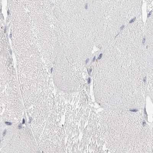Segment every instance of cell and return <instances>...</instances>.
<instances>
[{
	"instance_id": "obj_2",
	"label": "cell",
	"mask_w": 153,
	"mask_h": 153,
	"mask_svg": "<svg viewBox=\"0 0 153 153\" xmlns=\"http://www.w3.org/2000/svg\"><path fill=\"white\" fill-rule=\"evenodd\" d=\"M147 91L153 97V66L150 69L146 80Z\"/></svg>"
},
{
	"instance_id": "obj_6",
	"label": "cell",
	"mask_w": 153,
	"mask_h": 153,
	"mask_svg": "<svg viewBox=\"0 0 153 153\" xmlns=\"http://www.w3.org/2000/svg\"><path fill=\"white\" fill-rule=\"evenodd\" d=\"M146 40L145 39H143V43L144 44Z\"/></svg>"
},
{
	"instance_id": "obj_3",
	"label": "cell",
	"mask_w": 153,
	"mask_h": 153,
	"mask_svg": "<svg viewBox=\"0 0 153 153\" xmlns=\"http://www.w3.org/2000/svg\"><path fill=\"white\" fill-rule=\"evenodd\" d=\"M152 152L153 153V122L152 128Z\"/></svg>"
},
{
	"instance_id": "obj_8",
	"label": "cell",
	"mask_w": 153,
	"mask_h": 153,
	"mask_svg": "<svg viewBox=\"0 0 153 153\" xmlns=\"http://www.w3.org/2000/svg\"><path fill=\"white\" fill-rule=\"evenodd\" d=\"M95 57H94V58L93 59V61H95Z\"/></svg>"
},
{
	"instance_id": "obj_1",
	"label": "cell",
	"mask_w": 153,
	"mask_h": 153,
	"mask_svg": "<svg viewBox=\"0 0 153 153\" xmlns=\"http://www.w3.org/2000/svg\"><path fill=\"white\" fill-rule=\"evenodd\" d=\"M140 111L105 109L98 114L103 151L115 153L152 152V128Z\"/></svg>"
},
{
	"instance_id": "obj_7",
	"label": "cell",
	"mask_w": 153,
	"mask_h": 153,
	"mask_svg": "<svg viewBox=\"0 0 153 153\" xmlns=\"http://www.w3.org/2000/svg\"><path fill=\"white\" fill-rule=\"evenodd\" d=\"M124 26L123 25V26H122V27H121V28H120V29H121V30H122L123 29V28H124Z\"/></svg>"
},
{
	"instance_id": "obj_5",
	"label": "cell",
	"mask_w": 153,
	"mask_h": 153,
	"mask_svg": "<svg viewBox=\"0 0 153 153\" xmlns=\"http://www.w3.org/2000/svg\"><path fill=\"white\" fill-rule=\"evenodd\" d=\"M102 54H100V55H99V57H98V60H100L101 58H102Z\"/></svg>"
},
{
	"instance_id": "obj_4",
	"label": "cell",
	"mask_w": 153,
	"mask_h": 153,
	"mask_svg": "<svg viewBox=\"0 0 153 153\" xmlns=\"http://www.w3.org/2000/svg\"><path fill=\"white\" fill-rule=\"evenodd\" d=\"M136 18H134L133 19L130 20V21L129 22V23L133 22L135 21V20H136Z\"/></svg>"
}]
</instances>
